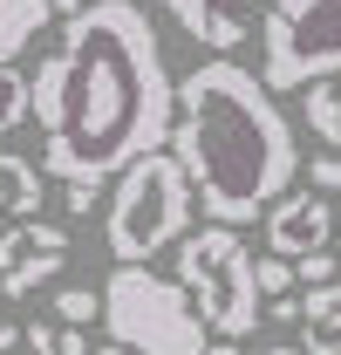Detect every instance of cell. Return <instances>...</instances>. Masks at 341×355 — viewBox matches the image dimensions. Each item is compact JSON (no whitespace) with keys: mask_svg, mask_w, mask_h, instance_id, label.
<instances>
[{"mask_svg":"<svg viewBox=\"0 0 341 355\" xmlns=\"http://www.w3.org/2000/svg\"><path fill=\"white\" fill-rule=\"evenodd\" d=\"M55 321H62V328L103 321V294H96V287H62V294H55Z\"/></svg>","mask_w":341,"mask_h":355,"instance_id":"15","label":"cell"},{"mask_svg":"<svg viewBox=\"0 0 341 355\" xmlns=\"http://www.w3.org/2000/svg\"><path fill=\"white\" fill-rule=\"evenodd\" d=\"M335 232H341V205H335Z\"/></svg>","mask_w":341,"mask_h":355,"instance_id":"28","label":"cell"},{"mask_svg":"<svg viewBox=\"0 0 341 355\" xmlns=\"http://www.w3.org/2000/svg\"><path fill=\"white\" fill-rule=\"evenodd\" d=\"M307 191H321V198L341 191V150H321V157L307 164Z\"/></svg>","mask_w":341,"mask_h":355,"instance_id":"19","label":"cell"},{"mask_svg":"<svg viewBox=\"0 0 341 355\" xmlns=\"http://www.w3.org/2000/svg\"><path fill=\"white\" fill-rule=\"evenodd\" d=\"M253 355H300V349H253Z\"/></svg>","mask_w":341,"mask_h":355,"instance_id":"26","label":"cell"},{"mask_svg":"<svg viewBox=\"0 0 341 355\" xmlns=\"http://www.w3.org/2000/svg\"><path fill=\"white\" fill-rule=\"evenodd\" d=\"M335 280H341V246H335Z\"/></svg>","mask_w":341,"mask_h":355,"instance_id":"27","label":"cell"},{"mask_svg":"<svg viewBox=\"0 0 341 355\" xmlns=\"http://www.w3.org/2000/svg\"><path fill=\"white\" fill-rule=\"evenodd\" d=\"M28 123V76L21 69H0V137Z\"/></svg>","mask_w":341,"mask_h":355,"instance_id":"16","label":"cell"},{"mask_svg":"<svg viewBox=\"0 0 341 355\" xmlns=\"http://www.w3.org/2000/svg\"><path fill=\"white\" fill-rule=\"evenodd\" d=\"M103 328L130 355H198L212 342L205 321L184 301V287L150 273V266H116L103 280Z\"/></svg>","mask_w":341,"mask_h":355,"instance_id":"5","label":"cell"},{"mask_svg":"<svg viewBox=\"0 0 341 355\" xmlns=\"http://www.w3.org/2000/svg\"><path fill=\"white\" fill-rule=\"evenodd\" d=\"M307 130L321 137L328 150H341V76L307 83Z\"/></svg>","mask_w":341,"mask_h":355,"instance_id":"13","label":"cell"},{"mask_svg":"<svg viewBox=\"0 0 341 355\" xmlns=\"http://www.w3.org/2000/svg\"><path fill=\"white\" fill-rule=\"evenodd\" d=\"M198 355H246V349H239V342H205Z\"/></svg>","mask_w":341,"mask_h":355,"instance_id":"24","label":"cell"},{"mask_svg":"<svg viewBox=\"0 0 341 355\" xmlns=\"http://www.w3.org/2000/svg\"><path fill=\"white\" fill-rule=\"evenodd\" d=\"M21 342H28L35 355H89V335L82 328H62V321H35Z\"/></svg>","mask_w":341,"mask_h":355,"instance_id":"14","label":"cell"},{"mask_svg":"<svg viewBox=\"0 0 341 355\" xmlns=\"http://www.w3.org/2000/svg\"><path fill=\"white\" fill-rule=\"evenodd\" d=\"M42 198H48V178L21 157V150H0V212L14 219H42Z\"/></svg>","mask_w":341,"mask_h":355,"instance_id":"12","label":"cell"},{"mask_svg":"<svg viewBox=\"0 0 341 355\" xmlns=\"http://www.w3.org/2000/svg\"><path fill=\"white\" fill-rule=\"evenodd\" d=\"M96 198H103V184H69V191H62V205H69L76 219H89V205H96Z\"/></svg>","mask_w":341,"mask_h":355,"instance_id":"20","label":"cell"},{"mask_svg":"<svg viewBox=\"0 0 341 355\" xmlns=\"http://www.w3.org/2000/svg\"><path fill=\"white\" fill-rule=\"evenodd\" d=\"M48 7H55V14L69 21V14H89V7H103V0H48Z\"/></svg>","mask_w":341,"mask_h":355,"instance_id":"23","label":"cell"},{"mask_svg":"<svg viewBox=\"0 0 341 355\" xmlns=\"http://www.w3.org/2000/svg\"><path fill=\"white\" fill-rule=\"evenodd\" d=\"M184 232H191V184L177 171V157H170V150L137 157V164L116 178L110 212H103V239H110L116 266H143L150 253L177 246Z\"/></svg>","mask_w":341,"mask_h":355,"instance_id":"4","label":"cell"},{"mask_svg":"<svg viewBox=\"0 0 341 355\" xmlns=\"http://www.w3.org/2000/svg\"><path fill=\"white\" fill-rule=\"evenodd\" d=\"M328 76H341V0H266L259 89L287 96V89L328 83Z\"/></svg>","mask_w":341,"mask_h":355,"instance_id":"6","label":"cell"},{"mask_svg":"<svg viewBox=\"0 0 341 355\" xmlns=\"http://www.w3.org/2000/svg\"><path fill=\"white\" fill-rule=\"evenodd\" d=\"M55 21L48 0H0V69H14L28 48L42 42V28Z\"/></svg>","mask_w":341,"mask_h":355,"instance_id":"11","label":"cell"},{"mask_svg":"<svg viewBox=\"0 0 341 355\" xmlns=\"http://www.w3.org/2000/svg\"><path fill=\"white\" fill-rule=\"evenodd\" d=\"M89 355H130V349H116V342H103V349H89Z\"/></svg>","mask_w":341,"mask_h":355,"instance_id":"25","label":"cell"},{"mask_svg":"<svg viewBox=\"0 0 341 355\" xmlns=\"http://www.w3.org/2000/svg\"><path fill=\"white\" fill-rule=\"evenodd\" d=\"M14 342H21V321H14V314H7V308H0V355H7V349H14Z\"/></svg>","mask_w":341,"mask_h":355,"instance_id":"22","label":"cell"},{"mask_svg":"<svg viewBox=\"0 0 341 355\" xmlns=\"http://www.w3.org/2000/svg\"><path fill=\"white\" fill-rule=\"evenodd\" d=\"M253 287H259V308L266 301H280V294H294V260H253Z\"/></svg>","mask_w":341,"mask_h":355,"instance_id":"17","label":"cell"},{"mask_svg":"<svg viewBox=\"0 0 341 355\" xmlns=\"http://www.w3.org/2000/svg\"><path fill=\"white\" fill-rule=\"evenodd\" d=\"M157 7H164L198 48L232 55V48H246V35H253V7L259 0H157Z\"/></svg>","mask_w":341,"mask_h":355,"instance_id":"9","label":"cell"},{"mask_svg":"<svg viewBox=\"0 0 341 355\" xmlns=\"http://www.w3.org/2000/svg\"><path fill=\"white\" fill-rule=\"evenodd\" d=\"M177 287L212 342H246L259 328V287H253V246L232 225H198L177 239Z\"/></svg>","mask_w":341,"mask_h":355,"instance_id":"3","label":"cell"},{"mask_svg":"<svg viewBox=\"0 0 341 355\" xmlns=\"http://www.w3.org/2000/svg\"><path fill=\"white\" fill-rule=\"evenodd\" d=\"M259 321H300V301H294V294H280V301L259 308Z\"/></svg>","mask_w":341,"mask_h":355,"instance_id":"21","label":"cell"},{"mask_svg":"<svg viewBox=\"0 0 341 355\" xmlns=\"http://www.w3.org/2000/svg\"><path fill=\"white\" fill-rule=\"evenodd\" d=\"M321 246H335V205L321 191H287L266 205V253L273 260H300Z\"/></svg>","mask_w":341,"mask_h":355,"instance_id":"8","label":"cell"},{"mask_svg":"<svg viewBox=\"0 0 341 355\" xmlns=\"http://www.w3.org/2000/svg\"><path fill=\"white\" fill-rule=\"evenodd\" d=\"M164 150L191 184V205L232 232L266 219V205L287 198L300 178V144L287 110L232 55L198 62L177 83V123H170Z\"/></svg>","mask_w":341,"mask_h":355,"instance_id":"2","label":"cell"},{"mask_svg":"<svg viewBox=\"0 0 341 355\" xmlns=\"http://www.w3.org/2000/svg\"><path fill=\"white\" fill-rule=\"evenodd\" d=\"M300 321H307L300 355H341V280H328V287H307Z\"/></svg>","mask_w":341,"mask_h":355,"instance_id":"10","label":"cell"},{"mask_svg":"<svg viewBox=\"0 0 341 355\" xmlns=\"http://www.w3.org/2000/svg\"><path fill=\"white\" fill-rule=\"evenodd\" d=\"M69 246H76L69 225H55V219H21L14 232H0V294L21 301V294L48 287L69 266Z\"/></svg>","mask_w":341,"mask_h":355,"instance_id":"7","label":"cell"},{"mask_svg":"<svg viewBox=\"0 0 341 355\" xmlns=\"http://www.w3.org/2000/svg\"><path fill=\"white\" fill-rule=\"evenodd\" d=\"M28 116L42 130V178L62 184H103L164 150L177 123V83L150 14L137 0L69 14L55 48L35 62Z\"/></svg>","mask_w":341,"mask_h":355,"instance_id":"1","label":"cell"},{"mask_svg":"<svg viewBox=\"0 0 341 355\" xmlns=\"http://www.w3.org/2000/svg\"><path fill=\"white\" fill-rule=\"evenodd\" d=\"M294 280H307V287H328V280H335V246H321V253H300V260H294Z\"/></svg>","mask_w":341,"mask_h":355,"instance_id":"18","label":"cell"}]
</instances>
